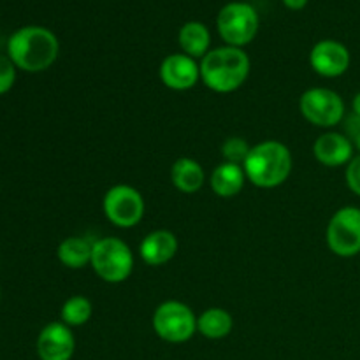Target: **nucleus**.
Here are the masks:
<instances>
[{
  "instance_id": "obj_9",
  "label": "nucleus",
  "mask_w": 360,
  "mask_h": 360,
  "mask_svg": "<svg viewBox=\"0 0 360 360\" xmlns=\"http://www.w3.org/2000/svg\"><path fill=\"white\" fill-rule=\"evenodd\" d=\"M330 252L343 259L360 253V207L345 206L330 217L326 232Z\"/></svg>"
},
{
  "instance_id": "obj_20",
  "label": "nucleus",
  "mask_w": 360,
  "mask_h": 360,
  "mask_svg": "<svg viewBox=\"0 0 360 360\" xmlns=\"http://www.w3.org/2000/svg\"><path fill=\"white\" fill-rule=\"evenodd\" d=\"M91 315H94V306L90 299L84 295H72L63 302L60 309V322L72 329V327H81L90 322Z\"/></svg>"
},
{
  "instance_id": "obj_1",
  "label": "nucleus",
  "mask_w": 360,
  "mask_h": 360,
  "mask_svg": "<svg viewBox=\"0 0 360 360\" xmlns=\"http://www.w3.org/2000/svg\"><path fill=\"white\" fill-rule=\"evenodd\" d=\"M58 53V37L49 28L37 25L18 28L7 41V56L23 72H44L56 62Z\"/></svg>"
},
{
  "instance_id": "obj_7",
  "label": "nucleus",
  "mask_w": 360,
  "mask_h": 360,
  "mask_svg": "<svg viewBox=\"0 0 360 360\" xmlns=\"http://www.w3.org/2000/svg\"><path fill=\"white\" fill-rule=\"evenodd\" d=\"M299 109L306 122L320 129H333L345 118V101L330 88H309L299 98Z\"/></svg>"
},
{
  "instance_id": "obj_15",
  "label": "nucleus",
  "mask_w": 360,
  "mask_h": 360,
  "mask_svg": "<svg viewBox=\"0 0 360 360\" xmlns=\"http://www.w3.org/2000/svg\"><path fill=\"white\" fill-rule=\"evenodd\" d=\"M246 172L243 165L231 164V162H221L213 169L210 176V185L214 195L221 199H232L239 195L245 188Z\"/></svg>"
},
{
  "instance_id": "obj_4",
  "label": "nucleus",
  "mask_w": 360,
  "mask_h": 360,
  "mask_svg": "<svg viewBox=\"0 0 360 360\" xmlns=\"http://www.w3.org/2000/svg\"><path fill=\"white\" fill-rule=\"evenodd\" d=\"M90 266L105 283H123L134 271V253L125 241L108 236L94 241Z\"/></svg>"
},
{
  "instance_id": "obj_2",
  "label": "nucleus",
  "mask_w": 360,
  "mask_h": 360,
  "mask_svg": "<svg viewBox=\"0 0 360 360\" xmlns=\"http://www.w3.org/2000/svg\"><path fill=\"white\" fill-rule=\"evenodd\" d=\"M200 81L214 94H232L250 76V56L243 48L221 46L200 58Z\"/></svg>"
},
{
  "instance_id": "obj_22",
  "label": "nucleus",
  "mask_w": 360,
  "mask_h": 360,
  "mask_svg": "<svg viewBox=\"0 0 360 360\" xmlns=\"http://www.w3.org/2000/svg\"><path fill=\"white\" fill-rule=\"evenodd\" d=\"M16 65L7 55H0V95L7 94L16 83Z\"/></svg>"
},
{
  "instance_id": "obj_25",
  "label": "nucleus",
  "mask_w": 360,
  "mask_h": 360,
  "mask_svg": "<svg viewBox=\"0 0 360 360\" xmlns=\"http://www.w3.org/2000/svg\"><path fill=\"white\" fill-rule=\"evenodd\" d=\"M285 7L290 11H301L308 6V0H283Z\"/></svg>"
},
{
  "instance_id": "obj_10",
  "label": "nucleus",
  "mask_w": 360,
  "mask_h": 360,
  "mask_svg": "<svg viewBox=\"0 0 360 360\" xmlns=\"http://www.w3.org/2000/svg\"><path fill=\"white\" fill-rule=\"evenodd\" d=\"M352 62L347 46L334 39L319 41L309 51V65L322 77H340L348 70Z\"/></svg>"
},
{
  "instance_id": "obj_6",
  "label": "nucleus",
  "mask_w": 360,
  "mask_h": 360,
  "mask_svg": "<svg viewBox=\"0 0 360 360\" xmlns=\"http://www.w3.org/2000/svg\"><path fill=\"white\" fill-rule=\"evenodd\" d=\"M259 14L250 4L231 2L218 13L217 28L227 46L243 48L255 39L259 32Z\"/></svg>"
},
{
  "instance_id": "obj_8",
  "label": "nucleus",
  "mask_w": 360,
  "mask_h": 360,
  "mask_svg": "<svg viewBox=\"0 0 360 360\" xmlns=\"http://www.w3.org/2000/svg\"><path fill=\"white\" fill-rule=\"evenodd\" d=\"M102 211L105 218L118 229H132L143 220L146 204L143 193L130 185L111 186L102 199Z\"/></svg>"
},
{
  "instance_id": "obj_16",
  "label": "nucleus",
  "mask_w": 360,
  "mask_h": 360,
  "mask_svg": "<svg viewBox=\"0 0 360 360\" xmlns=\"http://www.w3.org/2000/svg\"><path fill=\"white\" fill-rule=\"evenodd\" d=\"M171 181L181 193H195L206 183V172L202 165L190 157H181L172 164Z\"/></svg>"
},
{
  "instance_id": "obj_5",
  "label": "nucleus",
  "mask_w": 360,
  "mask_h": 360,
  "mask_svg": "<svg viewBox=\"0 0 360 360\" xmlns=\"http://www.w3.org/2000/svg\"><path fill=\"white\" fill-rule=\"evenodd\" d=\"M155 334L162 341L181 345L197 333V316L188 304L181 301H164L157 306L151 319Z\"/></svg>"
},
{
  "instance_id": "obj_26",
  "label": "nucleus",
  "mask_w": 360,
  "mask_h": 360,
  "mask_svg": "<svg viewBox=\"0 0 360 360\" xmlns=\"http://www.w3.org/2000/svg\"><path fill=\"white\" fill-rule=\"evenodd\" d=\"M352 109H354V115L359 116V118H360V91L357 95H355L354 101H352Z\"/></svg>"
},
{
  "instance_id": "obj_3",
  "label": "nucleus",
  "mask_w": 360,
  "mask_h": 360,
  "mask_svg": "<svg viewBox=\"0 0 360 360\" xmlns=\"http://www.w3.org/2000/svg\"><path fill=\"white\" fill-rule=\"evenodd\" d=\"M294 167L290 150L280 141H262L250 150L248 158L243 164L246 179L257 188L271 190L283 185Z\"/></svg>"
},
{
  "instance_id": "obj_17",
  "label": "nucleus",
  "mask_w": 360,
  "mask_h": 360,
  "mask_svg": "<svg viewBox=\"0 0 360 360\" xmlns=\"http://www.w3.org/2000/svg\"><path fill=\"white\" fill-rule=\"evenodd\" d=\"M91 252H94V241L81 236H70L58 245L56 257L60 264L67 269H83L90 266Z\"/></svg>"
},
{
  "instance_id": "obj_14",
  "label": "nucleus",
  "mask_w": 360,
  "mask_h": 360,
  "mask_svg": "<svg viewBox=\"0 0 360 360\" xmlns=\"http://www.w3.org/2000/svg\"><path fill=\"white\" fill-rule=\"evenodd\" d=\"M178 248L179 243L174 232L158 229L144 236L139 245V255L146 266L158 267L171 262L178 253Z\"/></svg>"
},
{
  "instance_id": "obj_11",
  "label": "nucleus",
  "mask_w": 360,
  "mask_h": 360,
  "mask_svg": "<svg viewBox=\"0 0 360 360\" xmlns=\"http://www.w3.org/2000/svg\"><path fill=\"white\" fill-rule=\"evenodd\" d=\"M158 77L169 90L186 91L200 81V67L192 56L185 53H172L162 60Z\"/></svg>"
},
{
  "instance_id": "obj_13",
  "label": "nucleus",
  "mask_w": 360,
  "mask_h": 360,
  "mask_svg": "<svg viewBox=\"0 0 360 360\" xmlns=\"http://www.w3.org/2000/svg\"><path fill=\"white\" fill-rule=\"evenodd\" d=\"M354 143L341 132H326L316 137L313 144V155L316 162L326 167H341L350 164L354 155Z\"/></svg>"
},
{
  "instance_id": "obj_23",
  "label": "nucleus",
  "mask_w": 360,
  "mask_h": 360,
  "mask_svg": "<svg viewBox=\"0 0 360 360\" xmlns=\"http://www.w3.org/2000/svg\"><path fill=\"white\" fill-rule=\"evenodd\" d=\"M345 178H347L348 188H350L355 195L360 197V155H355L350 160V164L347 165Z\"/></svg>"
},
{
  "instance_id": "obj_18",
  "label": "nucleus",
  "mask_w": 360,
  "mask_h": 360,
  "mask_svg": "<svg viewBox=\"0 0 360 360\" xmlns=\"http://www.w3.org/2000/svg\"><path fill=\"white\" fill-rule=\"evenodd\" d=\"M179 48L185 55L192 58H204L210 53L211 34L210 28L200 21H188L179 28L178 34Z\"/></svg>"
},
{
  "instance_id": "obj_12",
  "label": "nucleus",
  "mask_w": 360,
  "mask_h": 360,
  "mask_svg": "<svg viewBox=\"0 0 360 360\" xmlns=\"http://www.w3.org/2000/svg\"><path fill=\"white\" fill-rule=\"evenodd\" d=\"M35 348L41 360H70L76 352L72 329L63 322L48 323L39 333Z\"/></svg>"
},
{
  "instance_id": "obj_19",
  "label": "nucleus",
  "mask_w": 360,
  "mask_h": 360,
  "mask_svg": "<svg viewBox=\"0 0 360 360\" xmlns=\"http://www.w3.org/2000/svg\"><path fill=\"white\" fill-rule=\"evenodd\" d=\"M234 329L232 315L224 308H210L197 316V333L206 340H224Z\"/></svg>"
},
{
  "instance_id": "obj_24",
  "label": "nucleus",
  "mask_w": 360,
  "mask_h": 360,
  "mask_svg": "<svg viewBox=\"0 0 360 360\" xmlns=\"http://www.w3.org/2000/svg\"><path fill=\"white\" fill-rule=\"evenodd\" d=\"M348 130H350V139L354 143V148H357L360 151V118L354 115L352 122L348 120Z\"/></svg>"
},
{
  "instance_id": "obj_21",
  "label": "nucleus",
  "mask_w": 360,
  "mask_h": 360,
  "mask_svg": "<svg viewBox=\"0 0 360 360\" xmlns=\"http://www.w3.org/2000/svg\"><path fill=\"white\" fill-rule=\"evenodd\" d=\"M250 150H252V146L246 139H243V137H229L221 144V157H224V162L243 165L248 158Z\"/></svg>"
}]
</instances>
